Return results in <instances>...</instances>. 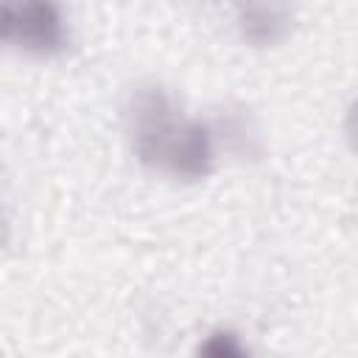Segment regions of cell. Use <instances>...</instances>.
Returning <instances> with one entry per match:
<instances>
[{"mask_svg": "<svg viewBox=\"0 0 358 358\" xmlns=\"http://www.w3.org/2000/svg\"><path fill=\"white\" fill-rule=\"evenodd\" d=\"M123 117L129 148L143 168L173 182H199L215 171L218 129L190 115L165 87L137 84Z\"/></svg>", "mask_w": 358, "mask_h": 358, "instance_id": "6da1fadb", "label": "cell"}, {"mask_svg": "<svg viewBox=\"0 0 358 358\" xmlns=\"http://www.w3.org/2000/svg\"><path fill=\"white\" fill-rule=\"evenodd\" d=\"M0 39L31 59H56L70 48V20L59 0H3Z\"/></svg>", "mask_w": 358, "mask_h": 358, "instance_id": "7a4b0ae2", "label": "cell"}, {"mask_svg": "<svg viewBox=\"0 0 358 358\" xmlns=\"http://www.w3.org/2000/svg\"><path fill=\"white\" fill-rule=\"evenodd\" d=\"M238 36L252 48H277L291 36L294 8L288 0H235Z\"/></svg>", "mask_w": 358, "mask_h": 358, "instance_id": "3957f363", "label": "cell"}, {"mask_svg": "<svg viewBox=\"0 0 358 358\" xmlns=\"http://www.w3.org/2000/svg\"><path fill=\"white\" fill-rule=\"evenodd\" d=\"M201 352H207V355H215V358H221V355H243L246 350H243V344L238 341V336L235 333H229V330H218V333H210L207 336V341L201 344Z\"/></svg>", "mask_w": 358, "mask_h": 358, "instance_id": "277c9868", "label": "cell"}, {"mask_svg": "<svg viewBox=\"0 0 358 358\" xmlns=\"http://www.w3.org/2000/svg\"><path fill=\"white\" fill-rule=\"evenodd\" d=\"M341 131H344V140H347L350 151L358 154V95H355V98L347 103V109H344Z\"/></svg>", "mask_w": 358, "mask_h": 358, "instance_id": "5b68a950", "label": "cell"}, {"mask_svg": "<svg viewBox=\"0 0 358 358\" xmlns=\"http://www.w3.org/2000/svg\"><path fill=\"white\" fill-rule=\"evenodd\" d=\"M201 3H221V0H201ZM229 3H235V0H229Z\"/></svg>", "mask_w": 358, "mask_h": 358, "instance_id": "8992f818", "label": "cell"}]
</instances>
